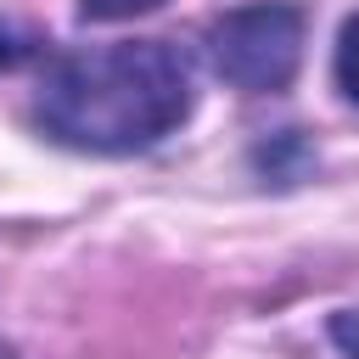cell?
Listing matches in <instances>:
<instances>
[{
	"instance_id": "6da1fadb",
	"label": "cell",
	"mask_w": 359,
	"mask_h": 359,
	"mask_svg": "<svg viewBox=\"0 0 359 359\" xmlns=\"http://www.w3.org/2000/svg\"><path fill=\"white\" fill-rule=\"evenodd\" d=\"M39 123L79 151H146L191 118V67L163 39L67 50L45 67Z\"/></svg>"
},
{
	"instance_id": "7a4b0ae2",
	"label": "cell",
	"mask_w": 359,
	"mask_h": 359,
	"mask_svg": "<svg viewBox=\"0 0 359 359\" xmlns=\"http://www.w3.org/2000/svg\"><path fill=\"white\" fill-rule=\"evenodd\" d=\"M208 56H213V73L236 90H252V95L286 90L303 62V11L280 0L224 11L208 28Z\"/></svg>"
},
{
	"instance_id": "3957f363",
	"label": "cell",
	"mask_w": 359,
	"mask_h": 359,
	"mask_svg": "<svg viewBox=\"0 0 359 359\" xmlns=\"http://www.w3.org/2000/svg\"><path fill=\"white\" fill-rule=\"evenodd\" d=\"M337 84L359 107V17H348L342 34H337Z\"/></svg>"
},
{
	"instance_id": "277c9868",
	"label": "cell",
	"mask_w": 359,
	"mask_h": 359,
	"mask_svg": "<svg viewBox=\"0 0 359 359\" xmlns=\"http://www.w3.org/2000/svg\"><path fill=\"white\" fill-rule=\"evenodd\" d=\"M163 0H79V11L90 22H123V17H140V11H157Z\"/></svg>"
},
{
	"instance_id": "5b68a950",
	"label": "cell",
	"mask_w": 359,
	"mask_h": 359,
	"mask_svg": "<svg viewBox=\"0 0 359 359\" xmlns=\"http://www.w3.org/2000/svg\"><path fill=\"white\" fill-rule=\"evenodd\" d=\"M331 342H337L348 359H359V309H342V314H331Z\"/></svg>"
},
{
	"instance_id": "8992f818",
	"label": "cell",
	"mask_w": 359,
	"mask_h": 359,
	"mask_svg": "<svg viewBox=\"0 0 359 359\" xmlns=\"http://www.w3.org/2000/svg\"><path fill=\"white\" fill-rule=\"evenodd\" d=\"M28 50H34V39H28V34H17V28H6V22H0V67H17V62H22V56H28Z\"/></svg>"
},
{
	"instance_id": "52a82bcc",
	"label": "cell",
	"mask_w": 359,
	"mask_h": 359,
	"mask_svg": "<svg viewBox=\"0 0 359 359\" xmlns=\"http://www.w3.org/2000/svg\"><path fill=\"white\" fill-rule=\"evenodd\" d=\"M0 359H17V353H11V342H0Z\"/></svg>"
}]
</instances>
